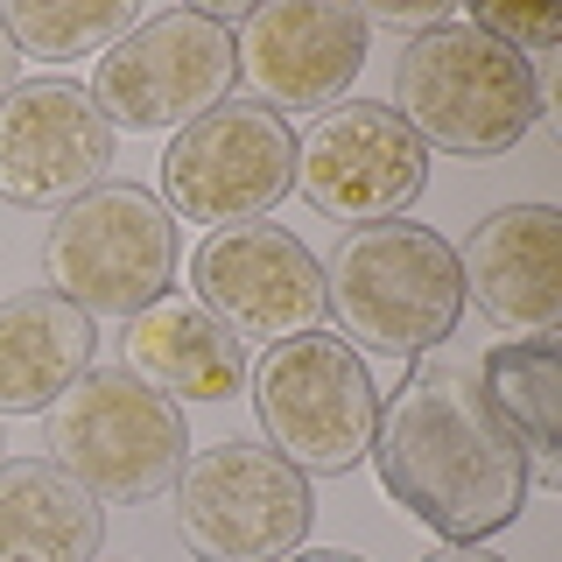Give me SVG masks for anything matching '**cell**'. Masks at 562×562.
<instances>
[{
	"label": "cell",
	"mask_w": 562,
	"mask_h": 562,
	"mask_svg": "<svg viewBox=\"0 0 562 562\" xmlns=\"http://www.w3.org/2000/svg\"><path fill=\"white\" fill-rule=\"evenodd\" d=\"M366 457L380 464L386 499L408 506L422 527H436L457 549L520 520V499H527L520 450L485 415L479 380H471V366L457 351L450 359H422L394 386V401L373 422V450Z\"/></svg>",
	"instance_id": "1"
},
{
	"label": "cell",
	"mask_w": 562,
	"mask_h": 562,
	"mask_svg": "<svg viewBox=\"0 0 562 562\" xmlns=\"http://www.w3.org/2000/svg\"><path fill=\"white\" fill-rule=\"evenodd\" d=\"M401 120L422 148L506 155L541 120V78L520 49L492 43L464 14H443L401 49Z\"/></svg>",
	"instance_id": "2"
},
{
	"label": "cell",
	"mask_w": 562,
	"mask_h": 562,
	"mask_svg": "<svg viewBox=\"0 0 562 562\" xmlns=\"http://www.w3.org/2000/svg\"><path fill=\"white\" fill-rule=\"evenodd\" d=\"M324 310H338V330L366 351L415 359L457 338L464 274H457L450 239L429 225H359L324 268Z\"/></svg>",
	"instance_id": "3"
},
{
	"label": "cell",
	"mask_w": 562,
	"mask_h": 562,
	"mask_svg": "<svg viewBox=\"0 0 562 562\" xmlns=\"http://www.w3.org/2000/svg\"><path fill=\"white\" fill-rule=\"evenodd\" d=\"M49 464L70 471L92 499L113 506H140V499H162L176 485L190 457V429L183 408L155 386H140L127 366H92L70 394H57L43 429Z\"/></svg>",
	"instance_id": "4"
},
{
	"label": "cell",
	"mask_w": 562,
	"mask_h": 562,
	"mask_svg": "<svg viewBox=\"0 0 562 562\" xmlns=\"http://www.w3.org/2000/svg\"><path fill=\"white\" fill-rule=\"evenodd\" d=\"M183 239L176 218L155 190L140 183H99L78 204L57 211L43 239V274L64 303H78L85 316H140L148 303H162Z\"/></svg>",
	"instance_id": "5"
},
{
	"label": "cell",
	"mask_w": 562,
	"mask_h": 562,
	"mask_svg": "<svg viewBox=\"0 0 562 562\" xmlns=\"http://www.w3.org/2000/svg\"><path fill=\"white\" fill-rule=\"evenodd\" d=\"M233 85H239V49H233L225 14L162 8L105 49L85 92H92L113 134H162L225 105Z\"/></svg>",
	"instance_id": "6"
},
{
	"label": "cell",
	"mask_w": 562,
	"mask_h": 562,
	"mask_svg": "<svg viewBox=\"0 0 562 562\" xmlns=\"http://www.w3.org/2000/svg\"><path fill=\"white\" fill-rule=\"evenodd\" d=\"M254 408L268 429V450H281L295 471L316 479H345L366 450H373L380 394L366 359L338 330H303V338L268 345L254 366Z\"/></svg>",
	"instance_id": "7"
},
{
	"label": "cell",
	"mask_w": 562,
	"mask_h": 562,
	"mask_svg": "<svg viewBox=\"0 0 562 562\" xmlns=\"http://www.w3.org/2000/svg\"><path fill=\"white\" fill-rule=\"evenodd\" d=\"M310 479L268 443H211L176 471V535L198 562H281L303 549Z\"/></svg>",
	"instance_id": "8"
},
{
	"label": "cell",
	"mask_w": 562,
	"mask_h": 562,
	"mask_svg": "<svg viewBox=\"0 0 562 562\" xmlns=\"http://www.w3.org/2000/svg\"><path fill=\"white\" fill-rule=\"evenodd\" d=\"M295 190V134L254 99H225L190 120L162 155L169 218L190 225H246Z\"/></svg>",
	"instance_id": "9"
},
{
	"label": "cell",
	"mask_w": 562,
	"mask_h": 562,
	"mask_svg": "<svg viewBox=\"0 0 562 562\" xmlns=\"http://www.w3.org/2000/svg\"><path fill=\"white\" fill-rule=\"evenodd\" d=\"M429 183V148L386 99H338L295 140V190L338 225H386Z\"/></svg>",
	"instance_id": "10"
},
{
	"label": "cell",
	"mask_w": 562,
	"mask_h": 562,
	"mask_svg": "<svg viewBox=\"0 0 562 562\" xmlns=\"http://www.w3.org/2000/svg\"><path fill=\"white\" fill-rule=\"evenodd\" d=\"M190 289L211 324H225L239 345H281L303 338L324 316V260L310 254L281 225H218L198 260H190Z\"/></svg>",
	"instance_id": "11"
},
{
	"label": "cell",
	"mask_w": 562,
	"mask_h": 562,
	"mask_svg": "<svg viewBox=\"0 0 562 562\" xmlns=\"http://www.w3.org/2000/svg\"><path fill=\"white\" fill-rule=\"evenodd\" d=\"M113 169V127L70 78H29L0 99V198L22 211L78 204Z\"/></svg>",
	"instance_id": "12"
},
{
	"label": "cell",
	"mask_w": 562,
	"mask_h": 562,
	"mask_svg": "<svg viewBox=\"0 0 562 562\" xmlns=\"http://www.w3.org/2000/svg\"><path fill=\"white\" fill-rule=\"evenodd\" d=\"M233 49L239 78L260 92L254 105L330 113L366 64V14L345 0H260V8H246Z\"/></svg>",
	"instance_id": "13"
},
{
	"label": "cell",
	"mask_w": 562,
	"mask_h": 562,
	"mask_svg": "<svg viewBox=\"0 0 562 562\" xmlns=\"http://www.w3.org/2000/svg\"><path fill=\"white\" fill-rule=\"evenodd\" d=\"M464 295L499 330L549 338L562 324V211L549 204H506L492 211L457 254Z\"/></svg>",
	"instance_id": "14"
},
{
	"label": "cell",
	"mask_w": 562,
	"mask_h": 562,
	"mask_svg": "<svg viewBox=\"0 0 562 562\" xmlns=\"http://www.w3.org/2000/svg\"><path fill=\"white\" fill-rule=\"evenodd\" d=\"M92 316L57 289H22L0 303V415H43L92 373Z\"/></svg>",
	"instance_id": "15"
},
{
	"label": "cell",
	"mask_w": 562,
	"mask_h": 562,
	"mask_svg": "<svg viewBox=\"0 0 562 562\" xmlns=\"http://www.w3.org/2000/svg\"><path fill=\"white\" fill-rule=\"evenodd\" d=\"M127 373L169 401H233L246 386V345L225 324H211L198 303H148L127 316Z\"/></svg>",
	"instance_id": "16"
},
{
	"label": "cell",
	"mask_w": 562,
	"mask_h": 562,
	"mask_svg": "<svg viewBox=\"0 0 562 562\" xmlns=\"http://www.w3.org/2000/svg\"><path fill=\"white\" fill-rule=\"evenodd\" d=\"M479 401L520 450L527 485H562V345L555 338H514L492 345L479 366Z\"/></svg>",
	"instance_id": "17"
},
{
	"label": "cell",
	"mask_w": 562,
	"mask_h": 562,
	"mask_svg": "<svg viewBox=\"0 0 562 562\" xmlns=\"http://www.w3.org/2000/svg\"><path fill=\"white\" fill-rule=\"evenodd\" d=\"M99 499L49 457L0 464V562H99Z\"/></svg>",
	"instance_id": "18"
},
{
	"label": "cell",
	"mask_w": 562,
	"mask_h": 562,
	"mask_svg": "<svg viewBox=\"0 0 562 562\" xmlns=\"http://www.w3.org/2000/svg\"><path fill=\"white\" fill-rule=\"evenodd\" d=\"M140 22L134 0H8L0 29L22 57H85V49H113L120 35Z\"/></svg>",
	"instance_id": "19"
},
{
	"label": "cell",
	"mask_w": 562,
	"mask_h": 562,
	"mask_svg": "<svg viewBox=\"0 0 562 562\" xmlns=\"http://www.w3.org/2000/svg\"><path fill=\"white\" fill-rule=\"evenodd\" d=\"M471 29H485L492 43H506V49H555L562 43V22H549V14H514V8H471L464 14Z\"/></svg>",
	"instance_id": "20"
},
{
	"label": "cell",
	"mask_w": 562,
	"mask_h": 562,
	"mask_svg": "<svg viewBox=\"0 0 562 562\" xmlns=\"http://www.w3.org/2000/svg\"><path fill=\"white\" fill-rule=\"evenodd\" d=\"M14 64H22V49H14V43H8V29H0V99L14 92Z\"/></svg>",
	"instance_id": "21"
},
{
	"label": "cell",
	"mask_w": 562,
	"mask_h": 562,
	"mask_svg": "<svg viewBox=\"0 0 562 562\" xmlns=\"http://www.w3.org/2000/svg\"><path fill=\"white\" fill-rule=\"evenodd\" d=\"M422 562H499V555H485V549H457V541H443V549L422 555Z\"/></svg>",
	"instance_id": "22"
},
{
	"label": "cell",
	"mask_w": 562,
	"mask_h": 562,
	"mask_svg": "<svg viewBox=\"0 0 562 562\" xmlns=\"http://www.w3.org/2000/svg\"><path fill=\"white\" fill-rule=\"evenodd\" d=\"M281 562H359V555H345V549H295V555H281Z\"/></svg>",
	"instance_id": "23"
},
{
	"label": "cell",
	"mask_w": 562,
	"mask_h": 562,
	"mask_svg": "<svg viewBox=\"0 0 562 562\" xmlns=\"http://www.w3.org/2000/svg\"><path fill=\"white\" fill-rule=\"evenodd\" d=\"M0 450H8V443H0Z\"/></svg>",
	"instance_id": "24"
}]
</instances>
